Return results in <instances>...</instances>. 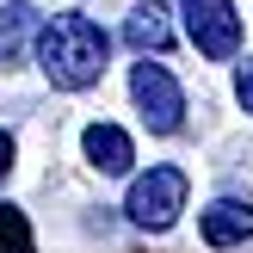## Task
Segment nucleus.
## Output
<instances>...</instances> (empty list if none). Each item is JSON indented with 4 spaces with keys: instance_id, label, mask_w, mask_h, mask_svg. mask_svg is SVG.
I'll return each mask as SVG.
<instances>
[{
    "instance_id": "obj_4",
    "label": "nucleus",
    "mask_w": 253,
    "mask_h": 253,
    "mask_svg": "<svg viewBox=\"0 0 253 253\" xmlns=\"http://www.w3.org/2000/svg\"><path fill=\"white\" fill-rule=\"evenodd\" d=\"M179 6H185V37L198 43V56L229 62L241 49V12H235V0H179Z\"/></svg>"
},
{
    "instance_id": "obj_3",
    "label": "nucleus",
    "mask_w": 253,
    "mask_h": 253,
    "mask_svg": "<svg viewBox=\"0 0 253 253\" xmlns=\"http://www.w3.org/2000/svg\"><path fill=\"white\" fill-rule=\"evenodd\" d=\"M130 99H136V111H142V124L155 136H173L179 118H185V93L161 62H136L130 68Z\"/></svg>"
},
{
    "instance_id": "obj_7",
    "label": "nucleus",
    "mask_w": 253,
    "mask_h": 253,
    "mask_svg": "<svg viewBox=\"0 0 253 253\" xmlns=\"http://www.w3.org/2000/svg\"><path fill=\"white\" fill-rule=\"evenodd\" d=\"M253 235V204H241V198H216V204L204 210V241L210 247H235Z\"/></svg>"
},
{
    "instance_id": "obj_6",
    "label": "nucleus",
    "mask_w": 253,
    "mask_h": 253,
    "mask_svg": "<svg viewBox=\"0 0 253 253\" xmlns=\"http://www.w3.org/2000/svg\"><path fill=\"white\" fill-rule=\"evenodd\" d=\"M81 148H86V161H93L99 173H130V161H136V148H130V136H124L118 124H86V136H81Z\"/></svg>"
},
{
    "instance_id": "obj_2",
    "label": "nucleus",
    "mask_w": 253,
    "mask_h": 253,
    "mask_svg": "<svg viewBox=\"0 0 253 253\" xmlns=\"http://www.w3.org/2000/svg\"><path fill=\"white\" fill-rule=\"evenodd\" d=\"M124 210H130V222H136V229H148V235L173 229L179 210H185V173H179V167H148L142 179L130 185Z\"/></svg>"
},
{
    "instance_id": "obj_1",
    "label": "nucleus",
    "mask_w": 253,
    "mask_h": 253,
    "mask_svg": "<svg viewBox=\"0 0 253 253\" xmlns=\"http://www.w3.org/2000/svg\"><path fill=\"white\" fill-rule=\"evenodd\" d=\"M105 62H111V37L86 12H56L49 25H37V68L49 86L86 93V86H99Z\"/></svg>"
},
{
    "instance_id": "obj_8",
    "label": "nucleus",
    "mask_w": 253,
    "mask_h": 253,
    "mask_svg": "<svg viewBox=\"0 0 253 253\" xmlns=\"http://www.w3.org/2000/svg\"><path fill=\"white\" fill-rule=\"evenodd\" d=\"M31 31H37V12L25 6V0H12V6L0 12V56L12 62V56L25 49V37H31Z\"/></svg>"
},
{
    "instance_id": "obj_9",
    "label": "nucleus",
    "mask_w": 253,
    "mask_h": 253,
    "mask_svg": "<svg viewBox=\"0 0 253 253\" xmlns=\"http://www.w3.org/2000/svg\"><path fill=\"white\" fill-rule=\"evenodd\" d=\"M0 247H6V253H37L31 222H25V210H19V204H0Z\"/></svg>"
},
{
    "instance_id": "obj_11",
    "label": "nucleus",
    "mask_w": 253,
    "mask_h": 253,
    "mask_svg": "<svg viewBox=\"0 0 253 253\" xmlns=\"http://www.w3.org/2000/svg\"><path fill=\"white\" fill-rule=\"evenodd\" d=\"M6 173H12V136L0 130V179H6Z\"/></svg>"
},
{
    "instance_id": "obj_10",
    "label": "nucleus",
    "mask_w": 253,
    "mask_h": 253,
    "mask_svg": "<svg viewBox=\"0 0 253 253\" xmlns=\"http://www.w3.org/2000/svg\"><path fill=\"white\" fill-rule=\"evenodd\" d=\"M235 99L253 111V62H241V74H235Z\"/></svg>"
},
{
    "instance_id": "obj_5",
    "label": "nucleus",
    "mask_w": 253,
    "mask_h": 253,
    "mask_svg": "<svg viewBox=\"0 0 253 253\" xmlns=\"http://www.w3.org/2000/svg\"><path fill=\"white\" fill-rule=\"evenodd\" d=\"M124 43L136 49V56H161V49L173 43V19L161 0H136L130 12H124Z\"/></svg>"
}]
</instances>
